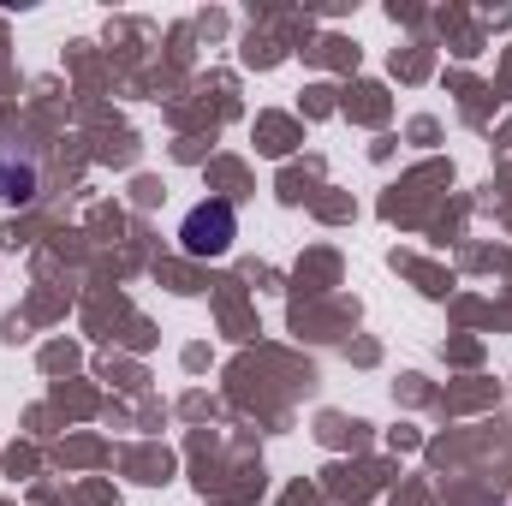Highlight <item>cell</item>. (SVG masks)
Instances as JSON below:
<instances>
[{"mask_svg": "<svg viewBox=\"0 0 512 506\" xmlns=\"http://www.w3.org/2000/svg\"><path fill=\"white\" fill-rule=\"evenodd\" d=\"M233 239H239V209H233L227 197H209V203H197V209L179 221V251L197 256V262L227 256Z\"/></svg>", "mask_w": 512, "mask_h": 506, "instance_id": "6da1fadb", "label": "cell"}, {"mask_svg": "<svg viewBox=\"0 0 512 506\" xmlns=\"http://www.w3.org/2000/svg\"><path fill=\"white\" fill-rule=\"evenodd\" d=\"M42 179H48L42 149L24 131H0V203H36Z\"/></svg>", "mask_w": 512, "mask_h": 506, "instance_id": "7a4b0ae2", "label": "cell"}]
</instances>
